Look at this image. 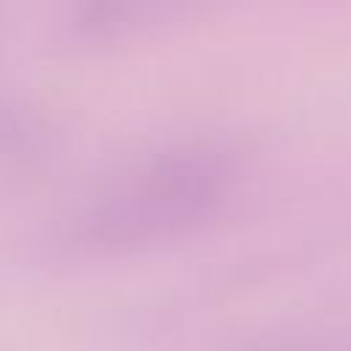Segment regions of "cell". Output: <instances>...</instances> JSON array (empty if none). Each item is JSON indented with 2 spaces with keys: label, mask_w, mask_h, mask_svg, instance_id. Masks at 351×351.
I'll return each instance as SVG.
<instances>
[{
  "label": "cell",
  "mask_w": 351,
  "mask_h": 351,
  "mask_svg": "<svg viewBox=\"0 0 351 351\" xmlns=\"http://www.w3.org/2000/svg\"><path fill=\"white\" fill-rule=\"evenodd\" d=\"M247 162L225 137H186L132 167L88 217L99 244H140L189 233L241 189Z\"/></svg>",
  "instance_id": "6da1fadb"
}]
</instances>
